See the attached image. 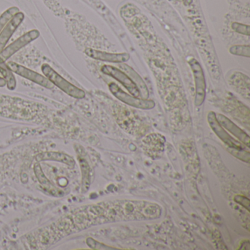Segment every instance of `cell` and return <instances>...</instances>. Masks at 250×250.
Masks as SVG:
<instances>
[{
  "mask_svg": "<svg viewBox=\"0 0 250 250\" xmlns=\"http://www.w3.org/2000/svg\"><path fill=\"white\" fill-rule=\"evenodd\" d=\"M208 123L210 125L212 131L216 134L218 137L228 146L229 148L235 149H245L244 146L241 144L240 142L237 141L236 140L231 137L226 130L218 122L217 118H216V113L213 112H209L207 115Z\"/></svg>",
  "mask_w": 250,
  "mask_h": 250,
  "instance_id": "obj_5",
  "label": "cell"
},
{
  "mask_svg": "<svg viewBox=\"0 0 250 250\" xmlns=\"http://www.w3.org/2000/svg\"><path fill=\"white\" fill-rule=\"evenodd\" d=\"M6 85V81L3 78L0 77V87H4Z\"/></svg>",
  "mask_w": 250,
  "mask_h": 250,
  "instance_id": "obj_22",
  "label": "cell"
},
{
  "mask_svg": "<svg viewBox=\"0 0 250 250\" xmlns=\"http://www.w3.org/2000/svg\"><path fill=\"white\" fill-rule=\"evenodd\" d=\"M216 115L218 122L225 130L229 131L234 137H236L239 140L240 143H242L247 148H250V136L245 131H243L236 124H234L225 115H222V114H217V115L216 114Z\"/></svg>",
  "mask_w": 250,
  "mask_h": 250,
  "instance_id": "obj_9",
  "label": "cell"
},
{
  "mask_svg": "<svg viewBox=\"0 0 250 250\" xmlns=\"http://www.w3.org/2000/svg\"><path fill=\"white\" fill-rule=\"evenodd\" d=\"M250 247V241H249V240H245V241H243L242 243H241V245H240L239 248H238V250H249V248H250V247Z\"/></svg>",
  "mask_w": 250,
  "mask_h": 250,
  "instance_id": "obj_21",
  "label": "cell"
},
{
  "mask_svg": "<svg viewBox=\"0 0 250 250\" xmlns=\"http://www.w3.org/2000/svg\"><path fill=\"white\" fill-rule=\"evenodd\" d=\"M43 75L57 87H59L62 91L65 92L68 96L77 99H84L85 93L81 89L74 86V84L67 81L62 76L60 75L56 71L53 69L48 64H43L42 67Z\"/></svg>",
  "mask_w": 250,
  "mask_h": 250,
  "instance_id": "obj_1",
  "label": "cell"
},
{
  "mask_svg": "<svg viewBox=\"0 0 250 250\" xmlns=\"http://www.w3.org/2000/svg\"><path fill=\"white\" fill-rule=\"evenodd\" d=\"M188 62L194 77L195 87L194 104L196 106H200L204 103L206 96V83L204 72L201 65L197 60L191 58Z\"/></svg>",
  "mask_w": 250,
  "mask_h": 250,
  "instance_id": "obj_3",
  "label": "cell"
},
{
  "mask_svg": "<svg viewBox=\"0 0 250 250\" xmlns=\"http://www.w3.org/2000/svg\"><path fill=\"white\" fill-rule=\"evenodd\" d=\"M234 201L238 203L240 206L247 209V211H250V201L249 198L245 196L236 195L234 197Z\"/></svg>",
  "mask_w": 250,
  "mask_h": 250,
  "instance_id": "obj_20",
  "label": "cell"
},
{
  "mask_svg": "<svg viewBox=\"0 0 250 250\" xmlns=\"http://www.w3.org/2000/svg\"><path fill=\"white\" fill-rule=\"evenodd\" d=\"M182 2H184V5H189L192 2V0H182Z\"/></svg>",
  "mask_w": 250,
  "mask_h": 250,
  "instance_id": "obj_23",
  "label": "cell"
},
{
  "mask_svg": "<svg viewBox=\"0 0 250 250\" xmlns=\"http://www.w3.org/2000/svg\"><path fill=\"white\" fill-rule=\"evenodd\" d=\"M228 150L229 152V153L236 157L237 159H240L243 162H247V163H250V152L247 151L246 149L241 150V149L229 148V147H228Z\"/></svg>",
  "mask_w": 250,
  "mask_h": 250,
  "instance_id": "obj_17",
  "label": "cell"
},
{
  "mask_svg": "<svg viewBox=\"0 0 250 250\" xmlns=\"http://www.w3.org/2000/svg\"><path fill=\"white\" fill-rule=\"evenodd\" d=\"M24 20V14L18 12L4 27L3 30L0 33V52L3 50L8 41L10 40L12 35L15 33L16 30L20 27Z\"/></svg>",
  "mask_w": 250,
  "mask_h": 250,
  "instance_id": "obj_10",
  "label": "cell"
},
{
  "mask_svg": "<svg viewBox=\"0 0 250 250\" xmlns=\"http://www.w3.org/2000/svg\"><path fill=\"white\" fill-rule=\"evenodd\" d=\"M39 36H40V33L38 30H33L27 32V33L21 36L20 39L15 41L14 43H11L7 47L4 48L3 50L0 52V58L2 61H7L11 58L14 54L20 50L21 48L27 46V44L37 39Z\"/></svg>",
  "mask_w": 250,
  "mask_h": 250,
  "instance_id": "obj_6",
  "label": "cell"
},
{
  "mask_svg": "<svg viewBox=\"0 0 250 250\" xmlns=\"http://www.w3.org/2000/svg\"><path fill=\"white\" fill-rule=\"evenodd\" d=\"M101 71L103 74L109 76V77H112L117 81L119 82L134 97H141V93H140L137 84L125 72L121 71L119 68H115V67L112 66V65H105L102 67Z\"/></svg>",
  "mask_w": 250,
  "mask_h": 250,
  "instance_id": "obj_4",
  "label": "cell"
},
{
  "mask_svg": "<svg viewBox=\"0 0 250 250\" xmlns=\"http://www.w3.org/2000/svg\"><path fill=\"white\" fill-rule=\"evenodd\" d=\"M87 246L90 247V248L93 250H118V248L115 247H110V246L106 245L103 243L99 242V241H96L92 238H88L86 241Z\"/></svg>",
  "mask_w": 250,
  "mask_h": 250,
  "instance_id": "obj_18",
  "label": "cell"
},
{
  "mask_svg": "<svg viewBox=\"0 0 250 250\" xmlns=\"http://www.w3.org/2000/svg\"><path fill=\"white\" fill-rule=\"evenodd\" d=\"M38 160H55L64 162L68 165H74V161L71 156L64 153H45L37 156Z\"/></svg>",
  "mask_w": 250,
  "mask_h": 250,
  "instance_id": "obj_13",
  "label": "cell"
},
{
  "mask_svg": "<svg viewBox=\"0 0 250 250\" xmlns=\"http://www.w3.org/2000/svg\"><path fill=\"white\" fill-rule=\"evenodd\" d=\"M176 1H178V2H182V0H176Z\"/></svg>",
  "mask_w": 250,
  "mask_h": 250,
  "instance_id": "obj_24",
  "label": "cell"
},
{
  "mask_svg": "<svg viewBox=\"0 0 250 250\" xmlns=\"http://www.w3.org/2000/svg\"><path fill=\"white\" fill-rule=\"evenodd\" d=\"M8 65L11 68V71H14L15 74H18L19 76L27 79V80H30L39 85L43 86L46 88L52 89L54 87V84L46 77L41 75L39 73L35 72L32 70L28 69V68L14 62H8Z\"/></svg>",
  "mask_w": 250,
  "mask_h": 250,
  "instance_id": "obj_7",
  "label": "cell"
},
{
  "mask_svg": "<svg viewBox=\"0 0 250 250\" xmlns=\"http://www.w3.org/2000/svg\"><path fill=\"white\" fill-rule=\"evenodd\" d=\"M229 53L235 56L250 57V46L249 45H234L229 49Z\"/></svg>",
  "mask_w": 250,
  "mask_h": 250,
  "instance_id": "obj_15",
  "label": "cell"
},
{
  "mask_svg": "<svg viewBox=\"0 0 250 250\" xmlns=\"http://www.w3.org/2000/svg\"><path fill=\"white\" fill-rule=\"evenodd\" d=\"M109 89L112 94L116 99H118L121 102H124V104L128 105V106H132V107L148 110V109H153L156 106V104L153 100L134 97L132 95L128 94V93L124 92L115 83H112L109 84Z\"/></svg>",
  "mask_w": 250,
  "mask_h": 250,
  "instance_id": "obj_2",
  "label": "cell"
},
{
  "mask_svg": "<svg viewBox=\"0 0 250 250\" xmlns=\"http://www.w3.org/2000/svg\"><path fill=\"white\" fill-rule=\"evenodd\" d=\"M231 28L235 33L239 34L244 35V36H250V27L247 24H241V23L233 22L231 25Z\"/></svg>",
  "mask_w": 250,
  "mask_h": 250,
  "instance_id": "obj_19",
  "label": "cell"
},
{
  "mask_svg": "<svg viewBox=\"0 0 250 250\" xmlns=\"http://www.w3.org/2000/svg\"><path fill=\"white\" fill-rule=\"evenodd\" d=\"M84 53L90 58H93L96 61L112 62V63H124V62H128L130 59L129 54L125 53V52L124 53H109V52L88 48L84 51Z\"/></svg>",
  "mask_w": 250,
  "mask_h": 250,
  "instance_id": "obj_8",
  "label": "cell"
},
{
  "mask_svg": "<svg viewBox=\"0 0 250 250\" xmlns=\"http://www.w3.org/2000/svg\"><path fill=\"white\" fill-rule=\"evenodd\" d=\"M231 78L232 85L235 86L238 90L239 89V92L244 90H241L244 87L247 91H250V79L247 76L244 75L242 73H235Z\"/></svg>",
  "mask_w": 250,
  "mask_h": 250,
  "instance_id": "obj_14",
  "label": "cell"
},
{
  "mask_svg": "<svg viewBox=\"0 0 250 250\" xmlns=\"http://www.w3.org/2000/svg\"><path fill=\"white\" fill-rule=\"evenodd\" d=\"M119 64L121 69L125 71V74H126L127 75L133 80V82L137 84L139 90H140V93H141V97L144 99H147L149 96V91L148 90H147L146 83L143 81L141 77H140L132 68H131L129 65L125 64V62Z\"/></svg>",
  "mask_w": 250,
  "mask_h": 250,
  "instance_id": "obj_11",
  "label": "cell"
},
{
  "mask_svg": "<svg viewBox=\"0 0 250 250\" xmlns=\"http://www.w3.org/2000/svg\"><path fill=\"white\" fill-rule=\"evenodd\" d=\"M18 12H20L18 8H16V7H13V8L7 10L6 11H5V12L2 14V16L0 17V33L2 32L4 27L6 26V24L9 22L10 20Z\"/></svg>",
  "mask_w": 250,
  "mask_h": 250,
  "instance_id": "obj_16",
  "label": "cell"
},
{
  "mask_svg": "<svg viewBox=\"0 0 250 250\" xmlns=\"http://www.w3.org/2000/svg\"><path fill=\"white\" fill-rule=\"evenodd\" d=\"M0 74L2 76L4 80L6 81L7 87L9 90H12L15 89L17 86L15 77L13 74V71L11 68L8 67L7 64H5V61H2L0 58Z\"/></svg>",
  "mask_w": 250,
  "mask_h": 250,
  "instance_id": "obj_12",
  "label": "cell"
}]
</instances>
